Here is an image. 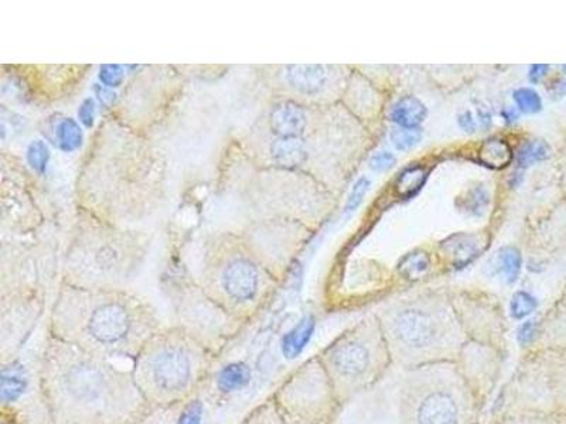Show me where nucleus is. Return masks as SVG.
Listing matches in <instances>:
<instances>
[{"instance_id": "nucleus-35", "label": "nucleus", "mask_w": 566, "mask_h": 424, "mask_svg": "<svg viewBox=\"0 0 566 424\" xmlns=\"http://www.w3.org/2000/svg\"><path fill=\"white\" fill-rule=\"evenodd\" d=\"M126 67L123 65H103L99 80L106 88H119L125 83Z\"/></svg>"}, {"instance_id": "nucleus-38", "label": "nucleus", "mask_w": 566, "mask_h": 424, "mask_svg": "<svg viewBox=\"0 0 566 424\" xmlns=\"http://www.w3.org/2000/svg\"><path fill=\"white\" fill-rule=\"evenodd\" d=\"M94 115H95L94 100L91 98L83 100V104H81L80 110H78L80 123L87 126V128H90V129L93 128Z\"/></svg>"}, {"instance_id": "nucleus-11", "label": "nucleus", "mask_w": 566, "mask_h": 424, "mask_svg": "<svg viewBox=\"0 0 566 424\" xmlns=\"http://www.w3.org/2000/svg\"><path fill=\"white\" fill-rule=\"evenodd\" d=\"M134 70L105 115L149 136L176 108L186 83L174 65H134Z\"/></svg>"}, {"instance_id": "nucleus-13", "label": "nucleus", "mask_w": 566, "mask_h": 424, "mask_svg": "<svg viewBox=\"0 0 566 424\" xmlns=\"http://www.w3.org/2000/svg\"><path fill=\"white\" fill-rule=\"evenodd\" d=\"M271 398L287 424H337L345 409L317 356L287 373Z\"/></svg>"}, {"instance_id": "nucleus-8", "label": "nucleus", "mask_w": 566, "mask_h": 424, "mask_svg": "<svg viewBox=\"0 0 566 424\" xmlns=\"http://www.w3.org/2000/svg\"><path fill=\"white\" fill-rule=\"evenodd\" d=\"M483 412L457 362L401 371L397 386L399 424H480Z\"/></svg>"}, {"instance_id": "nucleus-20", "label": "nucleus", "mask_w": 566, "mask_h": 424, "mask_svg": "<svg viewBox=\"0 0 566 424\" xmlns=\"http://www.w3.org/2000/svg\"><path fill=\"white\" fill-rule=\"evenodd\" d=\"M484 242L478 234H457L443 241L441 247L454 269H463L482 254L486 247Z\"/></svg>"}, {"instance_id": "nucleus-42", "label": "nucleus", "mask_w": 566, "mask_h": 424, "mask_svg": "<svg viewBox=\"0 0 566 424\" xmlns=\"http://www.w3.org/2000/svg\"><path fill=\"white\" fill-rule=\"evenodd\" d=\"M560 303H564V305L566 306V289L564 292L563 297H560Z\"/></svg>"}, {"instance_id": "nucleus-28", "label": "nucleus", "mask_w": 566, "mask_h": 424, "mask_svg": "<svg viewBox=\"0 0 566 424\" xmlns=\"http://www.w3.org/2000/svg\"><path fill=\"white\" fill-rule=\"evenodd\" d=\"M490 205V194L486 187L476 186L470 189L464 197H459L458 206L468 215L482 216Z\"/></svg>"}, {"instance_id": "nucleus-41", "label": "nucleus", "mask_w": 566, "mask_h": 424, "mask_svg": "<svg viewBox=\"0 0 566 424\" xmlns=\"http://www.w3.org/2000/svg\"><path fill=\"white\" fill-rule=\"evenodd\" d=\"M502 115H503L505 123H507V124H513V123H515V120L518 119L517 109H514V108H505L503 110Z\"/></svg>"}, {"instance_id": "nucleus-23", "label": "nucleus", "mask_w": 566, "mask_h": 424, "mask_svg": "<svg viewBox=\"0 0 566 424\" xmlns=\"http://www.w3.org/2000/svg\"><path fill=\"white\" fill-rule=\"evenodd\" d=\"M427 106L416 97L398 99L389 109V119L399 128L418 129V126L427 119Z\"/></svg>"}, {"instance_id": "nucleus-33", "label": "nucleus", "mask_w": 566, "mask_h": 424, "mask_svg": "<svg viewBox=\"0 0 566 424\" xmlns=\"http://www.w3.org/2000/svg\"><path fill=\"white\" fill-rule=\"evenodd\" d=\"M537 309V300L533 296L525 292H517L513 296L512 305H510V311L515 320H522Z\"/></svg>"}, {"instance_id": "nucleus-4", "label": "nucleus", "mask_w": 566, "mask_h": 424, "mask_svg": "<svg viewBox=\"0 0 566 424\" xmlns=\"http://www.w3.org/2000/svg\"><path fill=\"white\" fill-rule=\"evenodd\" d=\"M150 246L148 232L106 224L77 210L62 254L60 282L81 289L128 292Z\"/></svg>"}, {"instance_id": "nucleus-26", "label": "nucleus", "mask_w": 566, "mask_h": 424, "mask_svg": "<svg viewBox=\"0 0 566 424\" xmlns=\"http://www.w3.org/2000/svg\"><path fill=\"white\" fill-rule=\"evenodd\" d=\"M429 267H431V257H429L428 252L418 250L409 252L408 255L402 257L398 264V272L408 280H417L427 274Z\"/></svg>"}, {"instance_id": "nucleus-5", "label": "nucleus", "mask_w": 566, "mask_h": 424, "mask_svg": "<svg viewBox=\"0 0 566 424\" xmlns=\"http://www.w3.org/2000/svg\"><path fill=\"white\" fill-rule=\"evenodd\" d=\"M197 282L212 300L245 326L274 296L277 279L240 231L212 232L201 245Z\"/></svg>"}, {"instance_id": "nucleus-21", "label": "nucleus", "mask_w": 566, "mask_h": 424, "mask_svg": "<svg viewBox=\"0 0 566 424\" xmlns=\"http://www.w3.org/2000/svg\"><path fill=\"white\" fill-rule=\"evenodd\" d=\"M45 134H48L50 140L53 141L60 150L65 153L77 150L83 145V130L80 125L75 123L70 116L53 115L49 118V124L45 125Z\"/></svg>"}, {"instance_id": "nucleus-2", "label": "nucleus", "mask_w": 566, "mask_h": 424, "mask_svg": "<svg viewBox=\"0 0 566 424\" xmlns=\"http://www.w3.org/2000/svg\"><path fill=\"white\" fill-rule=\"evenodd\" d=\"M39 386L53 424H140L154 412L130 370L50 336L40 356Z\"/></svg>"}, {"instance_id": "nucleus-31", "label": "nucleus", "mask_w": 566, "mask_h": 424, "mask_svg": "<svg viewBox=\"0 0 566 424\" xmlns=\"http://www.w3.org/2000/svg\"><path fill=\"white\" fill-rule=\"evenodd\" d=\"M389 139H391L394 148L399 151H408L413 148L421 141L422 132L419 129H407V128H396L391 130L389 134Z\"/></svg>"}, {"instance_id": "nucleus-34", "label": "nucleus", "mask_w": 566, "mask_h": 424, "mask_svg": "<svg viewBox=\"0 0 566 424\" xmlns=\"http://www.w3.org/2000/svg\"><path fill=\"white\" fill-rule=\"evenodd\" d=\"M49 156L48 146L44 145L43 140H33L32 145L29 146L28 160L32 169L38 171V173H43L45 168H48Z\"/></svg>"}, {"instance_id": "nucleus-9", "label": "nucleus", "mask_w": 566, "mask_h": 424, "mask_svg": "<svg viewBox=\"0 0 566 424\" xmlns=\"http://www.w3.org/2000/svg\"><path fill=\"white\" fill-rule=\"evenodd\" d=\"M316 356L343 406L376 388L394 367L377 317L347 328Z\"/></svg>"}, {"instance_id": "nucleus-15", "label": "nucleus", "mask_w": 566, "mask_h": 424, "mask_svg": "<svg viewBox=\"0 0 566 424\" xmlns=\"http://www.w3.org/2000/svg\"><path fill=\"white\" fill-rule=\"evenodd\" d=\"M14 78L35 104H52L69 98L83 84L90 65H12Z\"/></svg>"}, {"instance_id": "nucleus-29", "label": "nucleus", "mask_w": 566, "mask_h": 424, "mask_svg": "<svg viewBox=\"0 0 566 424\" xmlns=\"http://www.w3.org/2000/svg\"><path fill=\"white\" fill-rule=\"evenodd\" d=\"M489 424H566V416L555 413H515L494 417Z\"/></svg>"}, {"instance_id": "nucleus-37", "label": "nucleus", "mask_w": 566, "mask_h": 424, "mask_svg": "<svg viewBox=\"0 0 566 424\" xmlns=\"http://www.w3.org/2000/svg\"><path fill=\"white\" fill-rule=\"evenodd\" d=\"M394 166H396V156L389 153V151H378L370 159V169L377 171V173L392 169Z\"/></svg>"}, {"instance_id": "nucleus-10", "label": "nucleus", "mask_w": 566, "mask_h": 424, "mask_svg": "<svg viewBox=\"0 0 566 424\" xmlns=\"http://www.w3.org/2000/svg\"><path fill=\"white\" fill-rule=\"evenodd\" d=\"M515 413L566 416V351L523 352L492 406V418Z\"/></svg>"}, {"instance_id": "nucleus-24", "label": "nucleus", "mask_w": 566, "mask_h": 424, "mask_svg": "<svg viewBox=\"0 0 566 424\" xmlns=\"http://www.w3.org/2000/svg\"><path fill=\"white\" fill-rule=\"evenodd\" d=\"M480 163L492 170H502L513 163L514 153L504 139L490 138L478 150Z\"/></svg>"}, {"instance_id": "nucleus-39", "label": "nucleus", "mask_w": 566, "mask_h": 424, "mask_svg": "<svg viewBox=\"0 0 566 424\" xmlns=\"http://www.w3.org/2000/svg\"><path fill=\"white\" fill-rule=\"evenodd\" d=\"M458 124H459V128L462 129L463 132H467V134L476 132V128H478L476 119L473 118L472 113H469V110H464V113L459 114Z\"/></svg>"}, {"instance_id": "nucleus-3", "label": "nucleus", "mask_w": 566, "mask_h": 424, "mask_svg": "<svg viewBox=\"0 0 566 424\" xmlns=\"http://www.w3.org/2000/svg\"><path fill=\"white\" fill-rule=\"evenodd\" d=\"M161 327L154 305L134 292L88 290L59 282L48 336L105 360L134 361Z\"/></svg>"}, {"instance_id": "nucleus-7", "label": "nucleus", "mask_w": 566, "mask_h": 424, "mask_svg": "<svg viewBox=\"0 0 566 424\" xmlns=\"http://www.w3.org/2000/svg\"><path fill=\"white\" fill-rule=\"evenodd\" d=\"M377 318L394 367L401 371L457 362L468 342L454 307L434 297L398 303Z\"/></svg>"}, {"instance_id": "nucleus-6", "label": "nucleus", "mask_w": 566, "mask_h": 424, "mask_svg": "<svg viewBox=\"0 0 566 424\" xmlns=\"http://www.w3.org/2000/svg\"><path fill=\"white\" fill-rule=\"evenodd\" d=\"M219 360L180 327H161L134 358L136 386L151 411L181 405L200 391Z\"/></svg>"}, {"instance_id": "nucleus-19", "label": "nucleus", "mask_w": 566, "mask_h": 424, "mask_svg": "<svg viewBox=\"0 0 566 424\" xmlns=\"http://www.w3.org/2000/svg\"><path fill=\"white\" fill-rule=\"evenodd\" d=\"M282 85L301 97H316L326 87L328 67L326 65H285L277 73Z\"/></svg>"}, {"instance_id": "nucleus-18", "label": "nucleus", "mask_w": 566, "mask_h": 424, "mask_svg": "<svg viewBox=\"0 0 566 424\" xmlns=\"http://www.w3.org/2000/svg\"><path fill=\"white\" fill-rule=\"evenodd\" d=\"M518 342L524 351H566V306L558 303L538 321L524 322L518 330Z\"/></svg>"}, {"instance_id": "nucleus-30", "label": "nucleus", "mask_w": 566, "mask_h": 424, "mask_svg": "<svg viewBox=\"0 0 566 424\" xmlns=\"http://www.w3.org/2000/svg\"><path fill=\"white\" fill-rule=\"evenodd\" d=\"M548 156L549 148L544 140H528L517 151V166L520 169H527L530 166L547 159Z\"/></svg>"}, {"instance_id": "nucleus-14", "label": "nucleus", "mask_w": 566, "mask_h": 424, "mask_svg": "<svg viewBox=\"0 0 566 424\" xmlns=\"http://www.w3.org/2000/svg\"><path fill=\"white\" fill-rule=\"evenodd\" d=\"M62 255H55V247L44 242H12L2 246V269L0 289L8 293H38L44 295V287L54 276L60 277Z\"/></svg>"}, {"instance_id": "nucleus-22", "label": "nucleus", "mask_w": 566, "mask_h": 424, "mask_svg": "<svg viewBox=\"0 0 566 424\" xmlns=\"http://www.w3.org/2000/svg\"><path fill=\"white\" fill-rule=\"evenodd\" d=\"M522 266V252L514 246L502 247V250L495 252L488 264L490 275L500 277V279L509 283V285H513L518 279Z\"/></svg>"}, {"instance_id": "nucleus-17", "label": "nucleus", "mask_w": 566, "mask_h": 424, "mask_svg": "<svg viewBox=\"0 0 566 424\" xmlns=\"http://www.w3.org/2000/svg\"><path fill=\"white\" fill-rule=\"evenodd\" d=\"M9 171L12 174L10 177L2 171L3 229H9L13 235H27L43 224V214L35 197L30 193L28 183H24V179L19 180L14 176L12 166Z\"/></svg>"}, {"instance_id": "nucleus-32", "label": "nucleus", "mask_w": 566, "mask_h": 424, "mask_svg": "<svg viewBox=\"0 0 566 424\" xmlns=\"http://www.w3.org/2000/svg\"><path fill=\"white\" fill-rule=\"evenodd\" d=\"M514 103L524 114H537L543 108V100L537 91L531 88L515 89L513 94Z\"/></svg>"}, {"instance_id": "nucleus-40", "label": "nucleus", "mask_w": 566, "mask_h": 424, "mask_svg": "<svg viewBox=\"0 0 566 424\" xmlns=\"http://www.w3.org/2000/svg\"><path fill=\"white\" fill-rule=\"evenodd\" d=\"M547 65H533L530 71V81L531 83L537 84L541 80H543L545 73H547Z\"/></svg>"}, {"instance_id": "nucleus-36", "label": "nucleus", "mask_w": 566, "mask_h": 424, "mask_svg": "<svg viewBox=\"0 0 566 424\" xmlns=\"http://www.w3.org/2000/svg\"><path fill=\"white\" fill-rule=\"evenodd\" d=\"M368 189H370V180L367 177H361L353 186L350 194H348L347 203L345 206L346 215L353 214L354 211L360 206L364 197H366Z\"/></svg>"}, {"instance_id": "nucleus-1", "label": "nucleus", "mask_w": 566, "mask_h": 424, "mask_svg": "<svg viewBox=\"0 0 566 424\" xmlns=\"http://www.w3.org/2000/svg\"><path fill=\"white\" fill-rule=\"evenodd\" d=\"M169 166L150 136L105 115L91 135L74 183L75 209L136 229L165 205Z\"/></svg>"}, {"instance_id": "nucleus-25", "label": "nucleus", "mask_w": 566, "mask_h": 424, "mask_svg": "<svg viewBox=\"0 0 566 424\" xmlns=\"http://www.w3.org/2000/svg\"><path fill=\"white\" fill-rule=\"evenodd\" d=\"M429 170L424 166H409L396 180V193L402 200H411L421 193L424 183H427Z\"/></svg>"}, {"instance_id": "nucleus-12", "label": "nucleus", "mask_w": 566, "mask_h": 424, "mask_svg": "<svg viewBox=\"0 0 566 424\" xmlns=\"http://www.w3.org/2000/svg\"><path fill=\"white\" fill-rule=\"evenodd\" d=\"M164 292L174 311L175 326L220 358L244 331V322L207 295L196 277L181 274L168 277Z\"/></svg>"}, {"instance_id": "nucleus-16", "label": "nucleus", "mask_w": 566, "mask_h": 424, "mask_svg": "<svg viewBox=\"0 0 566 424\" xmlns=\"http://www.w3.org/2000/svg\"><path fill=\"white\" fill-rule=\"evenodd\" d=\"M509 357L486 346L468 341L457 361L460 372L476 395L480 405L486 409L500 380Z\"/></svg>"}, {"instance_id": "nucleus-27", "label": "nucleus", "mask_w": 566, "mask_h": 424, "mask_svg": "<svg viewBox=\"0 0 566 424\" xmlns=\"http://www.w3.org/2000/svg\"><path fill=\"white\" fill-rule=\"evenodd\" d=\"M239 424H287L281 415L274 399L266 398L260 405L252 407Z\"/></svg>"}]
</instances>
